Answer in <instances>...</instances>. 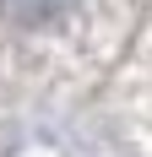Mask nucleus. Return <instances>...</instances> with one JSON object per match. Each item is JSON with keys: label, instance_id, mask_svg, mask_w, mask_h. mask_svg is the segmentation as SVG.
<instances>
[{"label": "nucleus", "instance_id": "nucleus-1", "mask_svg": "<svg viewBox=\"0 0 152 157\" xmlns=\"http://www.w3.org/2000/svg\"><path fill=\"white\" fill-rule=\"evenodd\" d=\"M16 22H49L54 11H65V0H0Z\"/></svg>", "mask_w": 152, "mask_h": 157}]
</instances>
